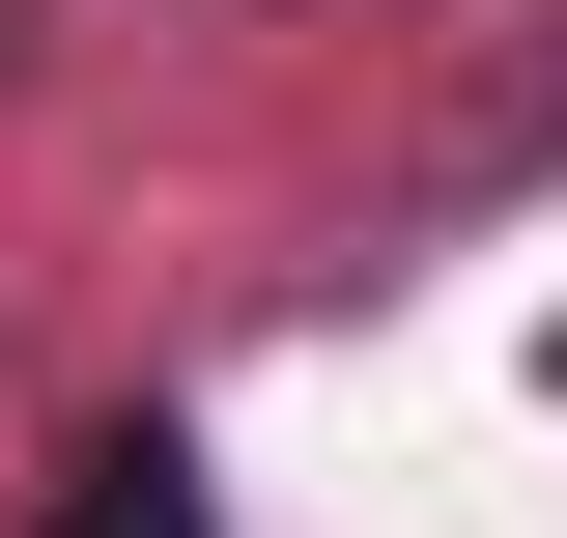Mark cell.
I'll return each mask as SVG.
<instances>
[{
  "label": "cell",
  "instance_id": "1",
  "mask_svg": "<svg viewBox=\"0 0 567 538\" xmlns=\"http://www.w3.org/2000/svg\"><path fill=\"white\" fill-rule=\"evenodd\" d=\"M29 538H227V482H199V425L142 397V425H85V454H58V510H29Z\"/></svg>",
  "mask_w": 567,
  "mask_h": 538
}]
</instances>
